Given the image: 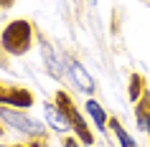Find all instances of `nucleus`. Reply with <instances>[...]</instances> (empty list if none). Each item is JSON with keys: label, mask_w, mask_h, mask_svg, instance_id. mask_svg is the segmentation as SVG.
Segmentation results:
<instances>
[{"label": "nucleus", "mask_w": 150, "mask_h": 147, "mask_svg": "<svg viewBox=\"0 0 150 147\" xmlns=\"http://www.w3.org/2000/svg\"><path fill=\"white\" fill-rule=\"evenodd\" d=\"M56 104L66 112V117H69V122H71V129H74V134H76V139L79 142H84V145H92L94 142V134L89 132V127H87V122L81 119V114L74 109V104H71V99L66 96L64 91H59L56 94Z\"/></svg>", "instance_id": "7ed1b4c3"}, {"label": "nucleus", "mask_w": 150, "mask_h": 147, "mask_svg": "<svg viewBox=\"0 0 150 147\" xmlns=\"http://www.w3.org/2000/svg\"><path fill=\"white\" fill-rule=\"evenodd\" d=\"M140 94H142V76L135 74V76L130 79V99H132L135 104H140Z\"/></svg>", "instance_id": "9d476101"}, {"label": "nucleus", "mask_w": 150, "mask_h": 147, "mask_svg": "<svg viewBox=\"0 0 150 147\" xmlns=\"http://www.w3.org/2000/svg\"><path fill=\"white\" fill-rule=\"evenodd\" d=\"M3 96H5V89H3V84H0V104H3Z\"/></svg>", "instance_id": "ddd939ff"}, {"label": "nucleus", "mask_w": 150, "mask_h": 147, "mask_svg": "<svg viewBox=\"0 0 150 147\" xmlns=\"http://www.w3.org/2000/svg\"><path fill=\"white\" fill-rule=\"evenodd\" d=\"M66 74H69V79L74 81V86H76L79 91L94 94V89H97L94 76L87 71V66H84L81 61H76V58H66Z\"/></svg>", "instance_id": "20e7f679"}, {"label": "nucleus", "mask_w": 150, "mask_h": 147, "mask_svg": "<svg viewBox=\"0 0 150 147\" xmlns=\"http://www.w3.org/2000/svg\"><path fill=\"white\" fill-rule=\"evenodd\" d=\"M0 134H3V127H0Z\"/></svg>", "instance_id": "4468645a"}, {"label": "nucleus", "mask_w": 150, "mask_h": 147, "mask_svg": "<svg viewBox=\"0 0 150 147\" xmlns=\"http://www.w3.org/2000/svg\"><path fill=\"white\" fill-rule=\"evenodd\" d=\"M41 58H43V63H46V71L51 74L54 79H61L64 71H66V61H61V56L54 51V46L51 43H46V41H41Z\"/></svg>", "instance_id": "423d86ee"}, {"label": "nucleus", "mask_w": 150, "mask_h": 147, "mask_svg": "<svg viewBox=\"0 0 150 147\" xmlns=\"http://www.w3.org/2000/svg\"><path fill=\"white\" fill-rule=\"evenodd\" d=\"M110 129L115 132V137H117V142H120V147H137V142H135V137L130 134V132L122 127V124L117 122V119H112L110 122Z\"/></svg>", "instance_id": "1a4fd4ad"}, {"label": "nucleus", "mask_w": 150, "mask_h": 147, "mask_svg": "<svg viewBox=\"0 0 150 147\" xmlns=\"http://www.w3.org/2000/svg\"><path fill=\"white\" fill-rule=\"evenodd\" d=\"M0 147H5V145H0Z\"/></svg>", "instance_id": "2eb2a0df"}, {"label": "nucleus", "mask_w": 150, "mask_h": 147, "mask_svg": "<svg viewBox=\"0 0 150 147\" xmlns=\"http://www.w3.org/2000/svg\"><path fill=\"white\" fill-rule=\"evenodd\" d=\"M84 109H87L89 119L94 122V127H97V129H99V132H104V129H107V124H110V117H107V112H104V107L99 104V101H97V99H87Z\"/></svg>", "instance_id": "6e6552de"}, {"label": "nucleus", "mask_w": 150, "mask_h": 147, "mask_svg": "<svg viewBox=\"0 0 150 147\" xmlns=\"http://www.w3.org/2000/svg\"><path fill=\"white\" fill-rule=\"evenodd\" d=\"M0 122L5 124V127H13V129L21 132V134H28V137H43V134H46L43 122H38L36 117L25 114L23 109H16V107L0 104Z\"/></svg>", "instance_id": "f257e3e1"}, {"label": "nucleus", "mask_w": 150, "mask_h": 147, "mask_svg": "<svg viewBox=\"0 0 150 147\" xmlns=\"http://www.w3.org/2000/svg\"><path fill=\"white\" fill-rule=\"evenodd\" d=\"M64 145H66V147H79V139H76V137H69Z\"/></svg>", "instance_id": "f8f14e48"}, {"label": "nucleus", "mask_w": 150, "mask_h": 147, "mask_svg": "<svg viewBox=\"0 0 150 147\" xmlns=\"http://www.w3.org/2000/svg\"><path fill=\"white\" fill-rule=\"evenodd\" d=\"M3 104H5V107H16V109H25V107H31V104H33V94L25 91V89H21V86H16V89L5 91Z\"/></svg>", "instance_id": "0eeeda50"}, {"label": "nucleus", "mask_w": 150, "mask_h": 147, "mask_svg": "<svg viewBox=\"0 0 150 147\" xmlns=\"http://www.w3.org/2000/svg\"><path fill=\"white\" fill-rule=\"evenodd\" d=\"M43 119H46V127L48 129H54L56 134H69L71 129V122H69V117H66V112H64L59 104H43Z\"/></svg>", "instance_id": "39448f33"}, {"label": "nucleus", "mask_w": 150, "mask_h": 147, "mask_svg": "<svg viewBox=\"0 0 150 147\" xmlns=\"http://www.w3.org/2000/svg\"><path fill=\"white\" fill-rule=\"evenodd\" d=\"M31 38H33V28L25 20H13V23L3 31V41L0 46L3 51H8L13 56H21L31 48Z\"/></svg>", "instance_id": "f03ea898"}, {"label": "nucleus", "mask_w": 150, "mask_h": 147, "mask_svg": "<svg viewBox=\"0 0 150 147\" xmlns=\"http://www.w3.org/2000/svg\"><path fill=\"white\" fill-rule=\"evenodd\" d=\"M142 112H145V132H148V137H150V107H145V104H140Z\"/></svg>", "instance_id": "9b49d317"}, {"label": "nucleus", "mask_w": 150, "mask_h": 147, "mask_svg": "<svg viewBox=\"0 0 150 147\" xmlns=\"http://www.w3.org/2000/svg\"><path fill=\"white\" fill-rule=\"evenodd\" d=\"M18 147H23V145H18Z\"/></svg>", "instance_id": "dca6fc26"}]
</instances>
